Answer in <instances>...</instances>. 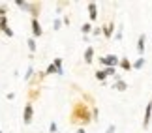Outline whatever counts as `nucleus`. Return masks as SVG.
<instances>
[{
	"instance_id": "aec40b11",
	"label": "nucleus",
	"mask_w": 152,
	"mask_h": 133,
	"mask_svg": "<svg viewBox=\"0 0 152 133\" xmlns=\"http://www.w3.org/2000/svg\"><path fill=\"white\" fill-rule=\"evenodd\" d=\"M116 131V128H115V126H109V128H107V131H105V133H115Z\"/></svg>"
},
{
	"instance_id": "f3484780",
	"label": "nucleus",
	"mask_w": 152,
	"mask_h": 133,
	"mask_svg": "<svg viewBox=\"0 0 152 133\" xmlns=\"http://www.w3.org/2000/svg\"><path fill=\"white\" fill-rule=\"evenodd\" d=\"M32 73H34V68L30 66V68H28V69H26V73H25V79L28 81V79H30V77H32Z\"/></svg>"
},
{
	"instance_id": "4be33fe9",
	"label": "nucleus",
	"mask_w": 152,
	"mask_h": 133,
	"mask_svg": "<svg viewBox=\"0 0 152 133\" xmlns=\"http://www.w3.org/2000/svg\"><path fill=\"white\" fill-rule=\"evenodd\" d=\"M75 133H86V131H85V128H79L77 131H75Z\"/></svg>"
},
{
	"instance_id": "9d476101",
	"label": "nucleus",
	"mask_w": 152,
	"mask_h": 133,
	"mask_svg": "<svg viewBox=\"0 0 152 133\" xmlns=\"http://www.w3.org/2000/svg\"><path fill=\"white\" fill-rule=\"evenodd\" d=\"M88 15H90V21L98 19V6H96V2H88Z\"/></svg>"
},
{
	"instance_id": "20e7f679",
	"label": "nucleus",
	"mask_w": 152,
	"mask_h": 133,
	"mask_svg": "<svg viewBox=\"0 0 152 133\" xmlns=\"http://www.w3.org/2000/svg\"><path fill=\"white\" fill-rule=\"evenodd\" d=\"M32 114H34V107H32V101H28L25 105V109H23V122L30 124L32 122Z\"/></svg>"
},
{
	"instance_id": "0eeeda50",
	"label": "nucleus",
	"mask_w": 152,
	"mask_h": 133,
	"mask_svg": "<svg viewBox=\"0 0 152 133\" xmlns=\"http://www.w3.org/2000/svg\"><path fill=\"white\" fill-rule=\"evenodd\" d=\"M30 25H32V36L39 38V36H42V26H39V23H38V17H32Z\"/></svg>"
},
{
	"instance_id": "7ed1b4c3",
	"label": "nucleus",
	"mask_w": 152,
	"mask_h": 133,
	"mask_svg": "<svg viewBox=\"0 0 152 133\" xmlns=\"http://www.w3.org/2000/svg\"><path fill=\"white\" fill-rule=\"evenodd\" d=\"M51 73H58V75H62V58H55V60H53V64L47 68L45 75H51Z\"/></svg>"
},
{
	"instance_id": "dca6fc26",
	"label": "nucleus",
	"mask_w": 152,
	"mask_h": 133,
	"mask_svg": "<svg viewBox=\"0 0 152 133\" xmlns=\"http://www.w3.org/2000/svg\"><path fill=\"white\" fill-rule=\"evenodd\" d=\"M81 30H83L85 34H88L90 30H94V28H92V25H90V23H85V25H83V26H81Z\"/></svg>"
},
{
	"instance_id": "f257e3e1",
	"label": "nucleus",
	"mask_w": 152,
	"mask_h": 133,
	"mask_svg": "<svg viewBox=\"0 0 152 133\" xmlns=\"http://www.w3.org/2000/svg\"><path fill=\"white\" fill-rule=\"evenodd\" d=\"M72 124H88L92 120V109H88L81 100H75L72 105V114H69Z\"/></svg>"
},
{
	"instance_id": "4468645a",
	"label": "nucleus",
	"mask_w": 152,
	"mask_h": 133,
	"mask_svg": "<svg viewBox=\"0 0 152 133\" xmlns=\"http://www.w3.org/2000/svg\"><path fill=\"white\" fill-rule=\"evenodd\" d=\"M145 64H147V60H145V56H139V58L133 62V69H141Z\"/></svg>"
},
{
	"instance_id": "412c9836",
	"label": "nucleus",
	"mask_w": 152,
	"mask_h": 133,
	"mask_svg": "<svg viewBox=\"0 0 152 133\" xmlns=\"http://www.w3.org/2000/svg\"><path fill=\"white\" fill-rule=\"evenodd\" d=\"M53 26H55V30H58V28H60V21H55V25H53Z\"/></svg>"
},
{
	"instance_id": "2eb2a0df",
	"label": "nucleus",
	"mask_w": 152,
	"mask_h": 133,
	"mask_svg": "<svg viewBox=\"0 0 152 133\" xmlns=\"http://www.w3.org/2000/svg\"><path fill=\"white\" fill-rule=\"evenodd\" d=\"M26 45H28V49H30L32 53L38 49V45H36V39H34V38H28V39H26Z\"/></svg>"
},
{
	"instance_id": "5701e85b",
	"label": "nucleus",
	"mask_w": 152,
	"mask_h": 133,
	"mask_svg": "<svg viewBox=\"0 0 152 133\" xmlns=\"http://www.w3.org/2000/svg\"><path fill=\"white\" fill-rule=\"evenodd\" d=\"M0 133H2V129H0Z\"/></svg>"
},
{
	"instance_id": "6ab92c4d",
	"label": "nucleus",
	"mask_w": 152,
	"mask_h": 133,
	"mask_svg": "<svg viewBox=\"0 0 152 133\" xmlns=\"http://www.w3.org/2000/svg\"><path fill=\"white\" fill-rule=\"evenodd\" d=\"M49 131H51V133H56V124H55V122H51V126H49Z\"/></svg>"
},
{
	"instance_id": "a211bd4d",
	"label": "nucleus",
	"mask_w": 152,
	"mask_h": 133,
	"mask_svg": "<svg viewBox=\"0 0 152 133\" xmlns=\"http://www.w3.org/2000/svg\"><path fill=\"white\" fill-rule=\"evenodd\" d=\"M4 13H8V6H0V17H4Z\"/></svg>"
},
{
	"instance_id": "ddd939ff",
	"label": "nucleus",
	"mask_w": 152,
	"mask_h": 133,
	"mask_svg": "<svg viewBox=\"0 0 152 133\" xmlns=\"http://www.w3.org/2000/svg\"><path fill=\"white\" fill-rule=\"evenodd\" d=\"M107 77H109L107 69H98V71H96V79H98V81H102V83H103V81L107 79Z\"/></svg>"
},
{
	"instance_id": "423d86ee",
	"label": "nucleus",
	"mask_w": 152,
	"mask_h": 133,
	"mask_svg": "<svg viewBox=\"0 0 152 133\" xmlns=\"http://www.w3.org/2000/svg\"><path fill=\"white\" fill-rule=\"evenodd\" d=\"M145 47H147V34H141V36L137 38V53H139V56H143Z\"/></svg>"
},
{
	"instance_id": "9b49d317",
	"label": "nucleus",
	"mask_w": 152,
	"mask_h": 133,
	"mask_svg": "<svg viewBox=\"0 0 152 133\" xmlns=\"http://www.w3.org/2000/svg\"><path fill=\"white\" fill-rule=\"evenodd\" d=\"M113 88L115 90H120V92H124V90H128V84L122 81L120 77H115V84H113Z\"/></svg>"
},
{
	"instance_id": "39448f33",
	"label": "nucleus",
	"mask_w": 152,
	"mask_h": 133,
	"mask_svg": "<svg viewBox=\"0 0 152 133\" xmlns=\"http://www.w3.org/2000/svg\"><path fill=\"white\" fill-rule=\"evenodd\" d=\"M150 116H152V100L147 103V109H145V116H143V129H148V126H150Z\"/></svg>"
},
{
	"instance_id": "f8f14e48",
	"label": "nucleus",
	"mask_w": 152,
	"mask_h": 133,
	"mask_svg": "<svg viewBox=\"0 0 152 133\" xmlns=\"http://www.w3.org/2000/svg\"><path fill=\"white\" fill-rule=\"evenodd\" d=\"M120 68L126 69V71H130V69H133V64L130 62V58H128V56H122V58H120Z\"/></svg>"
},
{
	"instance_id": "f03ea898",
	"label": "nucleus",
	"mask_w": 152,
	"mask_h": 133,
	"mask_svg": "<svg viewBox=\"0 0 152 133\" xmlns=\"http://www.w3.org/2000/svg\"><path fill=\"white\" fill-rule=\"evenodd\" d=\"M100 64H103L105 68H116L120 66V58L116 55H105V56H100Z\"/></svg>"
},
{
	"instance_id": "1a4fd4ad",
	"label": "nucleus",
	"mask_w": 152,
	"mask_h": 133,
	"mask_svg": "<svg viewBox=\"0 0 152 133\" xmlns=\"http://www.w3.org/2000/svg\"><path fill=\"white\" fill-rule=\"evenodd\" d=\"M83 58H85V64H92V60H94V47H86L85 49V55H83Z\"/></svg>"
},
{
	"instance_id": "6e6552de",
	"label": "nucleus",
	"mask_w": 152,
	"mask_h": 133,
	"mask_svg": "<svg viewBox=\"0 0 152 133\" xmlns=\"http://www.w3.org/2000/svg\"><path fill=\"white\" fill-rule=\"evenodd\" d=\"M102 30H103V36L105 38H113V30H115V23L113 21H109V23H105V25L102 26Z\"/></svg>"
}]
</instances>
